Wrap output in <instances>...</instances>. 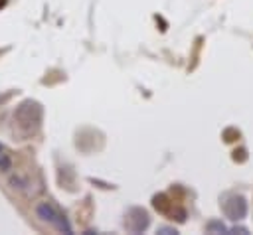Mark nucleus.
<instances>
[{"mask_svg":"<svg viewBox=\"0 0 253 235\" xmlns=\"http://www.w3.org/2000/svg\"><path fill=\"white\" fill-rule=\"evenodd\" d=\"M148 214L144 212V210H140V208H133V210H129V214H127V219H125V225H127V229L129 231H133V233H142L146 227H148Z\"/></svg>","mask_w":253,"mask_h":235,"instance_id":"obj_1","label":"nucleus"},{"mask_svg":"<svg viewBox=\"0 0 253 235\" xmlns=\"http://www.w3.org/2000/svg\"><path fill=\"white\" fill-rule=\"evenodd\" d=\"M6 6V0H0V8H4Z\"/></svg>","mask_w":253,"mask_h":235,"instance_id":"obj_7","label":"nucleus"},{"mask_svg":"<svg viewBox=\"0 0 253 235\" xmlns=\"http://www.w3.org/2000/svg\"><path fill=\"white\" fill-rule=\"evenodd\" d=\"M38 215L42 217V219H46V221H49L52 225H56L58 229H62V231H66V233H71V227L68 225V221L49 206V204H42V206H38Z\"/></svg>","mask_w":253,"mask_h":235,"instance_id":"obj_3","label":"nucleus"},{"mask_svg":"<svg viewBox=\"0 0 253 235\" xmlns=\"http://www.w3.org/2000/svg\"><path fill=\"white\" fill-rule=\"evenodd\" d=\"M161 233H176L174 229H161Z\"/></svg>","mask_w":253,"mask_h":235,"instance_id":"obj_6","label":"nucleus"},{"mask_svg":"<svg viewBox=\"0 0 253 235\" xmlns=\"http://www.w3.org/2000/svg\"><path fill=\"white\" fill-rule=\"evenodd\" d=\"M210 231H220V233H226V225L224 223H210L208 225Z\"/></svg>","mask_w":253,"mask_h":235,"instance_id":"obj_5","label":"nucleus"},{"mask_svg":"<svg viewBox=\"0 0 253 235\" xmlns=\"http://www.w3.org/2000/svg\"><path fill=\"white\" fill-rule=\"evenodd\" d=\"M224 212H226V215H228L231 221L243 219V217L247 215V202H245V198H241V196H231V198L224 204Z\"/></svg>","mask_w":253,"mask_h":235,"instance_id":"obj_2","label":"nucleus"},{"mask_svg":"<svg viewBox=\"0 0 253 235\" xmlns=\"http://www.w3.org/2000/svg\"><path fill=\"white\" fill-rule=\"evenodd\" d=\"M0 152H2V147H0Z\"/></svg>","mask_w":253,"mask_h":235,"instance_id":"obj_8","label":"nucleus"},{"mask_svg":"<svg viewBox=\"0 0 253 235\" xmlns=\"http://www.w3.org/2000/svg\"><path fill=\"white\" fill-rule=\"evenodd\" d=\"M153 206H155V210H157V212H161V214H172V202H170L164 194L155 196Z\"/></svg>","mask_w":253,"mask_h":235,"instance_id":"obj_4","label":"nucleus"}]
</instances>
